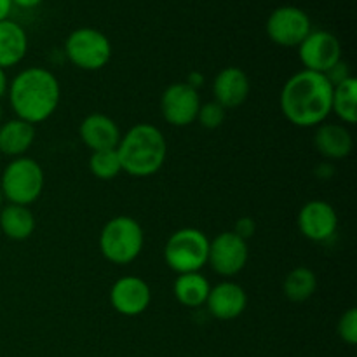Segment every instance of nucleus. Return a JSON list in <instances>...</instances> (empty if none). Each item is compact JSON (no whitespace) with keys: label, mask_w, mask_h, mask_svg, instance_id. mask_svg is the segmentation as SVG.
Segmentation results:
<instances>
[{"label":"nucleus","mask_w":357,"mask_h":357,"mask_svg":"<svg viewBox=\"0 0 357 357\" xmlns=\"http://www.w3.org/2000/svg\"><path fill=\"white\" fill-rule=\"evenodd\" d=\"M333 86L326 75L300 70L281 89L279 107L286 121L296 128H317L331 114Z\"/></svg>","instance_id":"obj_1"},{"label":"nucleus","mask_w":357,"mask_h":357,"mask_svg":"<svg viewBox=\"0 0 357 357\" xmlns=\"http://www.w3.org/2000/svg\"><path fill=\"white\" fill-rule=\"evenodd\" d=\"M7 96L17 119L37 126L56 112L61 98V86L51 70L30 66L10 80Z\"/></svg>","instance_id":"obj_2"},{"label":"nucleus","mask_w":357,"mask_h":357,"mask_svg":"<svg viewBox=\"0 0 357 357\" xmlns=\"http://www.w3.org/2000/svg\"><path fill=\"white\" fill-rule=\"evenodd\" d=\"M117 155L124 173L135 178H149L162 169L167 157V142L157 126L139 122L121 136Z\"/></svg>","instance_id":"obj_3"},{"label":"nucleus","mask_w":357,"mask_h":357,"mask_svg":"<svg viewBox=\"0 0 357 357\" xmlns=\"http://www.w3.org/2000/svg\"><path fill=\"white\" fill-rule=\"evenodd\" d=\"M98 246L107 261L114 265H129L142 255L145 232L138 220L132 216H115L101 229Z\"/></svg>","instance_id":"obj_4"},{"label":"nucleus","mask_w":357,"mask_h":357,"mask_svg":"<svg viewBox=\"0 0 357 357\" xmlns=\"http://www.w3.org/2000/svg\"><path fill=\"white\" fill-rule=\"evenodd\" d=\"M45 174L40 164L31 157H16L3 169L0 190L9 204L30 206L38 201L44 190Z\"/></svg>","instance_id":"obj_5"},{"label":"nucleus","mask_w":357,"mask_h":357,"mask_svg":"<svg viewBox=\"0 0 357 357\" xmlns=\"http://www.w3.org/2000/svg\"><path fill=\"white\" fill-rule=\"evenodd\" d=\"M209 239L199 229H180L169 236L164 246V261L173 272L190 274L201 272L208 265Z\"/></svg>","instance_id":"obj_6"},{"label":"nucleus","mask_w":357,"mask_h":357,"mask_svg":"<svg viewBox=\"0 0 357 357\" xmlns=\"http://www.w3.org/2000/svg\"><path fill=\"white\" fill-rule=\"evenodd\" d=\"M65 54L73 66L86 72H98L110 63L112 44L96 28H77L66 37Z\"/></svg>","instance_id":"obj_7"},{"label":"nucleus","mask_w":357,"mask_h":357,"mask_svg":"<svg viewBox=\"0 0 357 357\" xmlns=\"http://www.w3.org/2000/svg\"><path fill=\"white\" fill-rule=\"evenodd\" d=\"M267 37L281 47H298L312 31V23L305 10L296 6H281L268 16Z\"/></svg>","instance_id":"obj_8"},{"label":"nucleus","mask_w":357,"mask_h":357,"mask_svg":"<svg viewBox=\"0 0 357 357\" xmlns=\"http://www.w3.org/2000/svg\"><path fill=\"white\" fill-rule=\"evenodd\" d=\"M202 101L199 91L187 82H174L164 89L160 96V115L174 128H187L197 121Z\"/></svg>","instance_id":"obj_9"},{"label":"nucleus","mask_w":357,"mask_h":357,"mask_svg":"<svg viewBox=\"0 0 357 357\" xmlns=\"http://www.w3.org/2000/svg\"><path fill=\"white\" fill-rule=\"evenodd\" d=\"M250 258V248L244 239L230 230L222 232L209 241L208 265L213 272L222 278H234L239 274L248 264Z\"/></svg>","instance_id":"obj_10"},{"label":"nucleus","mask_w":357,"mask_h":357,"mask_svg":"<svg viewBox=\"0 0 357 357\" xmlns=\"http://www.w3.org/2000/svg\"><path fill=\"white\" fill-rule=\"evenodd\" d=\"M298 56L303 70L324 75L342 59L340 40L326 30L310 31L298 45Z\"/></svg>","instance_id":"obj_11"},{"label":"nucleus","mask_w":357,"mask_h":357,"mask_svg":"<svg viewBox=\"0 0 357 357\" xmlns=\"http://www.w3.org/2000/svg\"><path fill=\"white\" fill-rule=\"evenodd\" d=\"M152 302V289L145 279L138 275H124L110 288V303L115 312L135 317L145 312Z\"/></svg>","instance_id":"obj_12"},{"label":"nucleus","mask_w":357,"mask_h":357,"mask_svg":"<svg viewBox=\"0 0 357 357\" xmlns=\"http://www.w3.org/2000/svg\"><path fill=\"white\" fill-rule=\"evenodd\" d=\"M298 229L312 243H326L337 234L338 215L326 201H309L298 213Z\"/></svg>","instance_id":"obj_13"},{"label":"nucleus","mask_w":357,"mask_h":357,"mask_svg":"<svg viewBox=\"0 0 357 357\" xmlns=\"http://www.w3.org/2000/svg\"><path fill=\"white\" fill-rule=\"evenodd\" d=\"M213 98L225 110H234L246 103L251 91V82L248 73L239 66H227L216 73L213 80Z\"/></svg>","instance_id":"obj_14"},{"label":"nucleus","mask_w":357,"mask_h":357,"mask_svg":"<svg viewBox=\"0 0 357 357\" xmlns=\"http://www.w3.org/2000/svg\"><path fill=\"white\" fill-rule=\"evenodd\" d=\"M209 314L218 321H234L246 310L248 295L241 284L234 281H222L209 289L204 303Z\"/></svg>","instance_id":"obj_15"},{"label":"nucleus","mask_w":357,"mask_h":357,"mask_svg":"<svg viewBox=\"0 0 357 357\" xmlns=\"http://www.w3.org/2000/svg\"><path fill=\"white\" fill-rule=\"evenodd\" d=\"M79 136L91 152L117 149L121 129L117 122L105 114H89L79 126Z\"/></svg>","instance_id":"obj_16"},{"label":"nucleus","mask_w":357,"mask_h":357,"mask_svg":"<svg viewBox=\"0 0 357 357\" xmlns=\"http://www.w3.org/2000/svg\"><path fill=\"white\" fill-rule=\"evenodd\" d=\"M314 146L328 160H342L354 150V139L344 124L323 122L314 132Z\"/></svg>","instance_id":"obj_17"},{"label":"nucleus","mask_w":357,"mask_h":357,"mask_svg":"<svg viewBox=\"0 0 357 357\" xmlns=\"http://www.w3.org/2000/svg\"><path fill=\"white\" fill-rule=\"evenodd\" d=\"M35 142V126L14 117L0 124V155L23 157Z\"/></svg>","instance_id":"obj_18"},{"label":"nucleus","mask_w":357,"mask_h":357,"mask_svg":"<svg viewBox=\"0 0 357 357\" xmlns=\"http://www.w3.org/2000/svg\"><path fill=\"white\" fill-rule=\"evenodd\" d=\"M28 51L24 28L13 20L0 21V68L7 70L23 61Z\"/></svg>","instance_id":"obj_19"},{"label":"nucleus","mask_w":357,"mask_h":357,"mask_svg":"<svg viewBox=\"0 0 357 357\" xmlns=\"http://www.w3.org/2000/svg\"><path fill=\"white\" fill-rule=\"evenodd\" d=\"M37 220L28 206L9 204L0 209V230L10 241H26L33 236Z\"/></svg>","instance_id":"obj_20"},{"label":"nucleus","mask_w":357,"mask_h":357,"mask_svg":"<svg viewBox=\"0 0 357 357\" xmlns=\"http://www.w3.org/2000/svg\"><path fill=\"white\" fill-rule=\"evenodd\" d=\"M209 289H211V284L201 272L180 274L173 284V293L176 300L188 309H197V307L204 305Z\"/></svg>","instance_id":"obj_21"},{"label":"nucleus","mask_w":357,"mask_h":357,"mask_svg":"<svg viewBox=\"0 0 357 357\" xmlns=\"http://www.w3.org/2000/svg\"><path fill=\"white\" fill-rule=\"evenodd\" d=\"M331 112L342 121V124H356L357 122V80L349 77L344 82L333 86L331 96Z\"/></svg>","instance_id":"obj_22"},{"label":"nucleus","mask_w":357,"mask_h":357,"mask_svg":"<svg viewBox=\"0 0 357 357\" xmlns=\"http://www.w3.org/2000/svg\"><path fill=\"white\" fill-rule=\"evenodd\" d=\"M317 278L316 272L310 271L309 267H296L284 278L282 282V293L291 302H305L316 293Z\"/></svg>","instance_id":"obj_23"},{"label":"nucleus","mask_w":357,"mask_h":357,"mask_svg":"<svg viewBox=\"0 0 357 357\" xmlns=\"http://www.w3.org/2000/svg\"><path fill=\"white\" fill-rule=\"evenodd\" d=\"M89 171L98 180L110 181L115 180L122 173L121 160H119L117 149L100 150L93 152L89 157Z\"/></svg>","instance_id":"obj_24"},{"label":"nucleus","mask_w":357,"mask_h":357,"mask_svg":"<svg viewBox=\"0 0 357 357\" xmlns=\"http://www.w3.org/2000/svg\"><path fill=\"white\" fill-rule=\"evenodd\" d=\"M227 110L218 105L216 101H208V103H202L199 108L197 114V122L204 129H218L220 126L225 122Z\"/></svg>","instance_id":"obj_25"},{"label":"nucleus","mask_w":357,"mask_h":357,"mask_svg":"<svg viewBox=\"0 0 357 357\" xmlns=\"http://www.w3.org/2000/svg\"><path fill=\"white\" fill-rule=\"evenodd\" d=\"M337 333L340 340L345 342L347 345L357 344V310L354 307H351V309L342 314L337 324Z\"/></svg>","instance_id":"obj_26"},{"label":"nucleus","mask_w":357,"mask_h":357,"mask_svg":"<svg viewBox=\"0 0 357 357\" xmlns=\"http://www.w3.org/2000/svg\"><path fill=\"white\" fill-rule=\"evenodd\" d=\"M232 232L248 243V239H251L255 236V232H257V222L251 216H241L236 222V227H234Z\"/></svg>","instance_id":"obj_27"},{"label":"nucleus","mask_w":357,"mask_h":357,"mask_svg":"<svg viewBox=\"0 0 357 357\" xmlns=\"http://www.w3.org/2000/svg\"><path fill=\"white\" fill-rule=\"evenodd\" d=\"M324 75H326V79L330 80L331 86H337V84L344 82L345 79L352 77L351 70H349V65L344 61V59H340V61H338L337 65L330 70V72L324 73Z\"/></svg>","instance_id":"obj_28"},{"label":"nucleus","mask_w":357,"mask_h":357,"mask_svg":"<svg viewBox=\"0 0 357 357\" xmlns=\"http://www.w3.org/2000/svg\"><path fill=\"white\" fill-rule=\"evenodd\" d=\"M316 174L319 178H323V180H330L335 174V169L331 164H319V167L316 169Z\"/></svg>","instance_id":"obj_29"},{"label":"nucleus","mask_w":357,"mask_h":357,"mask_svg":"<svg viewBox=\"0 0 357 357\" xmlns=\"http://www.w3.org/2000/svg\"><path fill=\"white\" fill-rule=\"evenodd\" d=\"M13 10V0H0V21L9 20Z\"/></svg>","instance_id":"obj_30"},{"label":"nucleus","mask_w":357,"mask_h":357,"mask_svg":"<svg viewBox=\"0 0 357 357\" xmlns=\"http://www.w3.org/2000/svg\"><path fill=\"white\" fill-rule=\"evenodd\" d=\"M44 0H13V6L21 7V9H33V7L40 6Z\"/></svg>","instance_id":"obj_31"},{"label":"nucleus","mask_w":357,"mask_h":357,"mask_svg":"<svg viewBox=\"0 0 357 357\" xmlns=\"http://www.w3.org/2000/svg\"><path fill=\"white\" fill-rule=\"evenodd\" d=\"M202 82H204V77H202L199 72H192L190 75H188L187 84H188V86H190V87H194V89L199 91V86H201Z\"/></svg>","instance_id":"obj_32"},{"label":"nucleus","mask_w":357,"mask_h":357,"mask_svg":"<svg viewBox=\"0 0 357 357\" xmlns=\"http://www.w3.org/2000/svg\"><path fill=\"white\" fill-rule=\"evenodd\" d=\"M7 87H9V79H7L6 70L0 68V100L7 94Z\"/></svg>","instance_id":"obj_33"},{"label":"nucleus","mask_w":357,"mask_h":357,"mask_svg":"<svg viewBox=\"0 0 357 357\" xmlns=\"http://www.w3.org/2000/svg\"><path fill=\"white\" fill-rule=\"evenodd\" d=\"M2 122H3V107L0 105V124H2Z\"/></svg>","instance_id":"obj_34"},{"label":"nucleus","mask_w":357,"mask_h":357,"mask_svg":"<svg viewBox=\"0 0 357 357\" xmlns=\"http://www.w3.org/2000/svg\"><path fill=\"white\" fill-rule=\"evenodd\" d=\"M3 206V195H2V190H0V209H2Z\"/></svg>","instance_id":"obj_35"},{"label":"nucleus","mask_w":357,"mask_h":357,"mask_svg":"<svg viewBox=\"0 0 357 357\" xmlns=\"http://www.w3.org/2000/svg\"><path fill=\"white\" fill-rule=\"evenodd\" d=\"M0 157H2V155H0Z\"/></svg>","instance_id":"obj_36"}]
</instances>
